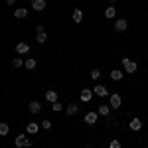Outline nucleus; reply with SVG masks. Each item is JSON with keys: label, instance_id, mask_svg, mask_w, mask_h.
Here are the masks:
<instances>
[{"label": "nucleus", "instance_id": "f257e3e1", "mask_svg": "<svg viewBox=\"0 0 148 148\" xmlns=\"http://www.w3.org/2000/svg\"><path fill=\"white\" fill-rule=\"evenodd\" d=\"M121 105H123V97H121L119 93H113V95L109 97V107H111V109H121Z\"/></svg>", "mask_w": 148, "mask_h": 148}, {"label": "nucleus", "instance_id": "f03ea898", "mask_svg": "<svg viewBox=\"0 0 148 148\" xmlns=\"http://www.w3.org/2000/svg\"><path fill=\"white\" fill-rule=\"evenodd\" d=\"M123 65H125V73H134L138 69L136 61H132V59H128V57H123Z\"/></svg>", "mask_w": 148, "mask_h": 148}, {"label": "nucleus", "instance_id": "7ed1b4c3", "mask_svg": "<svg viewBox=\"0 0 148 148\" xmlns=\"http://www.w3.org/2000/svg\"><path fill=\"white\" fill-rule=\"evenodd\" d=\"M14 142H16V146H18V148H26V146L30 148V146H32V142L26 138V134H20V136H16V140H14Z\"/></svg>", "mask_w": 148, "mask_h": 148}, {"label": "nucleus", "instance_id": "20e7f679", "mask_svg": "<svg viewBox=\"0 0 148 148\" xmlns=\"http://www.w3.org/2000/svg\"><path fill=\"white\" fill-rule=\"evenodd\" d=\"M46 4H47V0H32V8L36 12H44Z\"/></svg>", "mask_w": 148, "mask_h": 148}, {"label": "nucleus", "instance_id": "39448f33", "mask_svg": "<svg viewBox=\"0 0 148 148\" xmlns=\"http://www.w3.org/2000/svg\"><path fill=\"white\" fill-rule=\"evenodd\" d=\"M97 119H99V113H97V111H91V113L85 114V123H87V125H95Z\"/></svg>", "mask_w": 148, "mask_h": 148}, {"label": "nucleus", "instance_id": "423d86ee", "mask_svg": "<svg viewBox=\"0 0 148 148\" xmlns=\"http://www.w3.org/2000/svg\"><path fill=\"white\" fill-rule=\"evenodd\" d=\"M16 51L24 56V53H30V44H26V42H20V44H16Z\"/></svg>", "mask_w": 148, "mask_h": 148}, {"label": "nucleus", "instance_id": "0eeeda50", "mask_svg": "<svg viewBox=\"0 0 148 148\" xmlns=\"http://www.w3.org/2000/svg\"><path fill=\"white\" fill-rule=\"evenodd\" d=\"M93 95H95V93H93V89H83V91H81V95H79V99L83 103H89Z\"/></svg>", "mask_w": 148, "mask_h": 148}, {"label": "nucleus", "instance_id": "6e6552de", "mask_svg": "<svg viewBox=\"0 0 148 148\" xmlns=\"http://www.w3.org/2000/svg\"><path fill=\"white\" fill-rule=\"evenodd\" d=\"M126 28H128V22L126 20H116L114 22V30L116 32H126Z\"/></svg>", "mask_w": 148, "mask_h": 148}, {"label": "nucleus", "instance_id": "1a4fd4ad", "mask_svg": "<svg viewBox=\"0 0 148 148\" xmlns=\"http://www.w3.org/2000/svg\"><path fill=\"white\" fill-rule=\"evenodd\" d=\"M128 126H130V130H134V132H136V130L142 128V121H140V119H132V121L128 123Z\"/></svg>", "mask_w": 148, "mask_h": 148}, {"label": "nucleus", "instance_id": "9d476101", "mask_svg": "<svg viewBox=\"0 0 148 148\" xmlns=\"http://www.w3.org/2000/svg\"><path fill=\"white\" fill-rule=\"evenodd\" d=\"M46 101H49L51 105H53V103H57V91H53V89L46 91Z\"/></svg>", "mask_w": 148, "mask_h": 148}, {"label": "nucleus", "instance_id": "9b49d317", "mask_svg": "<svg viewBox=\"0 0 148 148\" xmlns=\"http://www.w3.org/2000/svg\"><path fill=\"white\" fill-rule=\"evenodd\" d=\"M28 109H30V113H32V114H38L40 111H42V105H40V101H32Z\"/></svg>", "mask_w": 148, "mask_h": 148}, {"label": "nucleus", "instance_id": "f8f14e48", "mask_svg": "<svg viewBox=\"0 0 148 148\" xmlns=\"http://www.w3.org/2000/svg\"><path fill=\"white\" fill-rule=\"evenodd\" d=\"M93 93H95L97 97H107V95H109V91H107V87H103V85H97V87L93 89Z\"/></svg>", "mask_w": 148, "mask_h": 148}, {"label": "nucleus", "instance_id": "ddd939ff", "mask_svg": "<svg viewBox=\"0 0 148 148\" xmlns=\"http://www.w3.org/2000/svg\"><path fill=\"white\" fill-rule=\"evenodd\" d=\"M71 18H73V22H75V24H79L81 20H83V10L75 8V10H73V14H71Z\"/></svg>", "mask_w": 148, "mask_h": 148}, {"label": "nucleus", "instance_id": "4468645a", "mask_svg": "<svg viewBox=\"0 0 148 148\" xmlns=\"http://www.w3.org/2000/svg\"><path fill=\"white\" fill-rule=\"evenodd\" d=\"M26 130H28V134H36V132L40 130V125H38V123H28Z\"/></svg>", "mask_w": 148, "mask_h": 148}, {"label": "nucleus", "instance_id": "2eb2a0df", "mask_svg": "<svg viewBox=\"0 0 148 148\" xmlns=\"http://www.w3.org/2000/svg\"><path fill=\"white\" fill-rule=\"evenodd\" d=\"M77 111H79V107H77L75 103H71V105H67V109H65V113H67L69 116H73V114H77Z\"/></svg>", "mask_w": 148, "mask_h": 148}, {"label": "nucleus", "instance_id": "dca6fc26", "mask_svg": "<svg viewBox=\"0 0 148 148\" xmlns=\"http://www.w3.org/2000/svg\"><path fill=\"white\" fill-rule=\"evenodd\" d=\"M114 16H116V8H114V6H109V8L105 10V18L111 20V18H114Z\"/></svg>", "mask_w": 148, "mask_h": 148}, {"label": "nucleus", "instance_id": "f3484780", "mask_svg": "<svg viewBox=\"0 0 148 148\" xmlns=\"http://www.w3.org/2000/svg\"><path fill=\"white\" fill-rule=\"evenodd\" d=\"M111 79L113 81H121L123 79V71H121V69H113V71H111Z\"/></svg>", "mask_w": 148, "mask_h": 148}, {"label": "nucleus", "instance_id": "a211bd4d", "mask_svg": "<svg viewBox=\"0 0 148 148\" xmlns=\"http://www.w3.org/2000/svg\"><path fill=\"white\" fill-rule=\"evenodd\" d=\"M97 113L101 114V116H109V113H111V107H107V105H101V107L97 109Z\"/></svg>", "mask_w": 148, "mask_h": 148}, {"label": "nucleus", "instance_id": "6ab92c4d", "mask_svg": "<svg viewBox=\"0 0 148 148\" xmlns=\"http://www.w3.org/2000/svg\"><path fill=\"white\" fill-rule=\"evenodd\" d=\"M14 16L22 20V18H26V16H28V10H26V8H16V10H14Z\"/></svg>", "mask_w": 148, "mask_h": 148}, {"label": "nucleus", "instance_id": "aec40b11", "mask_svg": "<svg viewBox=\"0 0 148 148\" xmlns=\"http://www.w3.org/2000/svg\"><path fill=\"white\" fill-rule=\"evenodd\" d=\"M36 40H38V44H46L47 42V34L46 32H40V34H36Z\"/></svg>", "mask_w": 148, "mask_h": 148}, {"label": "nucleus", "instance_id": "412c9836", "mask_svg": "<svg viewBox=\"0 0 148 148\" xmlns=\"http://www.w3.org/2000/svg\"><path fill=\"white\" fill-rule=\"evenodd\" d=\"M36 65H38L36 59H26V65H24V67L26 69H36Z\"/></svg>", "mask_w": 148, "mask_h": 148}, {"label": "nucleus", "instance_id": "4be33fe9", "mask_svg": "<svg viewBox=\"0 0 148 148\" xmlns=\"http://www.w3.org/2000/svg\"><path fill=\"white\" fill-rule=\"evenodd\" d=\"M8 130H10L8 123H2V125H0V134H2V136H6V134H8Z\"/></svg>", "mask_w": 148, "mask_h": 148}, {"label": "nucleus", "instance_id": "5701e85b", "mask_svg": "<svg viewBox=\"0 0 148 148\" xmlns=\"http://www.w3.org/2000/svg\"><path fill=\"white\" fill-rule=\"evenodd\" d=\"M12 65L14 67H22V65H26V61H22L20 57H16V59H12Z\"/></svg>", "mask_w": 148, "mask_h": 148}, {"label": "nucleus", "instance_id": "b1692460", "mask_svg": "<svg viewBox=\"0 0 148 148\" xmlns=\"http://www.w3.org/2000/svg\"><path fill=\"white\" fill-rule=\"evenodd\" d=\"M61 109H63V105H61V103H59V101H57V103H53V105H51V111H56V113H59Z\"/></svg>", "mask_w": 148, "mask_h": 148}, {"label": "nucleus", "instance_id": "393cba45", "mask_svg": "<svg viewBox=\"0 0 148 148\" xmlns=\"http://www.w3.org/2000/svg\"><path fill=\"white\" fill-rule=\"evenodd\" d=\"M99 77H101V71H99V69H93L91 71V79H99Z\"/></svg>", "mask_w": 148, "mask_h": 148}, {"label": "nucleus", "instance_id": "a878e982", "mask_svg": "<svg viewBox=\"0 0 148 148\" xmlns=\"http://www.w3.org/2000/svg\"><path fill=\"white\" fill-rule=\"evenodd\" d=\"M109 148H121V142H119V140H111Z\"/></svg>", "mask_w": 148, "mask_h": 148}, {"label": "nucleus", "instance_id": "bb28decb", "mask_svg": "<svg viewBox=\"0 0 148 148\" xmlns=\"http://www.w3.org/2000/svg\"><path fill=\"white\" fill-rule=\"evenodd\" d=\"M42 126H44V128H51V121H44Z\"/></svg>", "mask_w": 148, "mask_h": 148}, {"label": "nucleus", "instance_id": "cd10ccee", "mask_svg": "<svg viewBox=\"0 0 148 148\" xmlns=\"http://www.w3.org/2000/svg\"><path fill=\"white\" fill-rule=\"evenodd\" d=\"M14 2H16V0H6V4H8V6H12Z\"/></svg>", "mask_w": 148, "mask_h": 148}, {"label": "nucleus", "instance_id": "c85d7f7f", "mask_svg": "<svg viewBox=\"0 0 148 148\" xmlns=\"http://www.w3.org/2000/svg\"><path fill=\"white\" fill-rule=\"evenodd\" d=\"M109 2H113V4H114V2H116V0H109Z\"/></svg>", "mask_w": 148, "mask_h": 148}]
</instances>
